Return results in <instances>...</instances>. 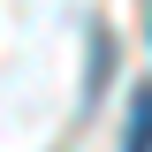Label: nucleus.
Returning <instances> with one entry per match:
<instances>
[{"instance_id": "nucleus-1", "label": "nucleus", "mask_w": 152, "mask_h": 152, "mask_svg": "<svg viewBox=\"0 0 152 152\" xmlns=\"http://www.w3.org/2000/svg\"><path fill=\"white\" fill-rule=\"evenodd\" d=\"M122 152H152V84H137V99H129V129H122Z\"/></svg>"}]
</instances>
